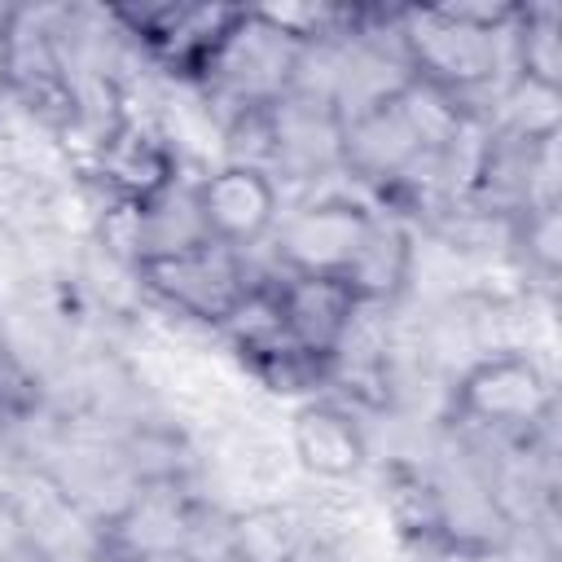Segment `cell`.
I'll use <instances>...</instances> for the list:
<instances>
[{
	"instance_id": "277c9868",
	"label": "cell",
	"mask_w": 562,
	"mask_h": 562,
	"mask_svg": "<svg viewBox=\"0 0 562 562\" xmlns=\"http://www.w3.org/2000/svg\"><path fill=\"white\" fill-rule=\"evenodd\" d=\"M549 404H553L549 378L522 351H501L479 360L457 386V408L492 430H527L549 413Z\"/></svg>"
},
{
	"instance_id": "7a4b0ae2",
	"label": "cell",
	"mask_w": 562,
	"mask_h": 562,
	"mask_svg": "<svg viewBox=\"0 0 562 562\" xmlns=\"http://www.w3.org/2000/svg\"><path fill=\"white\" fill-rule=\"evenodd\" d=\"M378 215L364 211L360 202H312L285 220H277V263L281 272L299 277H347L373 233Z\"/></svg>"
},
{
	"instance_id": "8992f818",
	"label": "cell",
	"mask_w": 562,
	"mask_h": 562,
	"mask_svg": "<svg viewBox=\"0 0 562 562\" xmlns=\"http://www.w3.org/2000/svg\"><path fill=\"white\" fill-rule=\"evenodd\" d=\"M101 176L114 184L119 202H145L162 189L176 184L171 176V154L162 140H154L136 123H119L101 140Z\"/></svg>"
},
{
	"instance_id": "52a82bcc",
	"label": "cell",
	"mask_w": 562,
	"mask_h": 562,
	"mask_svg": "<svg viewBox=\"0 0 562 562\" xmlns=\"http://www.w3.org/2000/svg\"><path fill=\"white\" fill-rule=\"evenodd\" d=\"M13 79V13H0V92Z\"/></svg>"
},
{
	"instance_id": "5b68a950",
	"label": "cell",
	"mask_w": 562,
	"mask_h": 562,
	"mask_svg": "<svg viewBox=\"0 0 562 562\" xmlns=\"http://www.w3.org/2000/svg\"><path fill=\"white\" fill-rule=\"evenodd\" d=\"M290 443H294L299 465L307 474H316V479H329V483L356 479L364 470V457H369V443H364L360 422L342 404H329V400L303 404L294 413Z\"/></svg>"
},
{
	"instance_id": "6da1fadb",
	"label": "cell",
	"mask_w": 562,
	"mask_h": 562,
	"mask_svg": "<svg viewBox=\"0 0 562 562\" xmlns=\"http://www.w3.org/2000/svg\"><path fill=\"white\" fill-rule=\"evenodd\" d=\"M136 272L167 307H176L180 316L206 321V325H233L237 312L246 307L250 290H255L241 255L211 246V241L198 250H184V255L149 259Z\"/></svg>"
},
{
	"instance_id": "3957f363",
	"label": "cell",
	"mask_w": 562,
	"mask_h": 562,
	"mask_svg": "<svg viewBox=\"0 0 562 562\" xmlns=\"http://www.w3.org/2000/svg\"><path fill=\"white\" fill-rule=\"evenodd\" d=\"M193 206H198L206 241L237 250V255H246L250 246L272 237V228L281 220L277 180L263 167L233 162V158L220 171L193 180Z\"/></svg>"
}]
</instances>
